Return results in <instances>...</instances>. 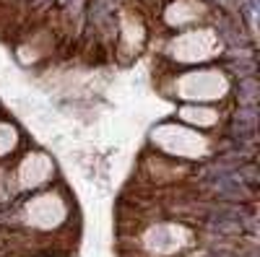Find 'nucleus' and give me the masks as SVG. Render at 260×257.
<instances>
[{
    "mask_svg": "<svg viewBox=\"0 0 260 257\" xmlns=\"http://www.w3.org/2000/svg\"><path fill=\"white\" fill-rule=\"evenodd\" d=\"M232 91V81L221 68H192L172 81V94L187 104H213Z\"/></svg>",
    "mask_w": 260,
    "mask_h": 257,
    "instance_id": "obj_3",
    "label": "nucleus"
},
{
    "mask_svg": "<svg viewBox=\"0 0 260 257\" xmlns=\"http://www.w3.org/2000/svg\"><path fill=\"white\" fill-rule=\"evenodd\" d=\"M224 50V42L219 36V31H213L208 26H192L185 29L180 34H175L167 42V57L182 62V65H201L213 57H219Z\"/></svg>",
    "mask_w": 260,
    "mask_h": 257,
    "instance_id": "obj_5",
    "label": "nucleus"
},
{
    "mask_svg": "<svg viewBox=\"0 0 260 257\" xmlns=\"http://www.w3.org/2000/svg\"><path fill=\"white\" fill-rule=\"evenodd\" d=\"M18 140H21L18 127L13 122H8V120H0V159L11 156L18 148Z\"/></svg>",
    "mask_w": 260,
    "mask_h": 257,
    "instance_id": "obj_10",
    "label": "nucleus"
},
{
    "mask_svg": "<svg viewBox=\"0 0 260 257\" xmlns=\"http://www.w3.org/2000/svg\"><path fill=\"white\" fill-rule=\"evenodd\" d=\"M120 45H117V52L120 57L127 62V60H133L143 45H146V24L141 21V16L136 11H122L120 13Z\"/></svg>",
    "mask_w": 260,
    "mask_h": 257,
    "instance_id": "obj_7",
    "label": "nucleus"
},
{
    "mask_svg": "<svg viewBox=\"0 0 260 257\" xmlns=\"http://www.w3.org/2000/svg\"><path fill=\"white\" fill-rule=\"evenodd\" d=\"M151 143L156 145V151L167 159L175 161H201L211 156L213 140L203 135L195 127H187L182 122H161L151 130Z\"/></svg>",
    "mask_w": 260,
    "mask_h": 257,
    "instance_id": "obj_1",
    "label": "nucleus"
},
{
    "mask_svg": "<svg viewBox=\"0 0 260 257\" xmlns=\"http://www.w3.org/2000/svg\"><path fill=\"white\" fill-rule=\"evenodd\" d=\"M16 192H37L47 187L55 177V161L45 151H29L18 159L11 171Z\"/></svg>",
    "mask_w": 260,
    "mask_h": 257,
    "instance_id": "obj_6",
    "label": "nucleus"
},
{
    "mask_svg": "<svg viewBox=\"0 0 260 257\" xmlns=\"http://www.w3.org/2000/svg\"><path fill=\"white\" fill-rule=\"evenodd\" d=\"M13 192H16V187H13V177H11V169L0 166V203L11 200V195H13Z\"/></svg>",
    "mask_w": 260,
    "mask_h": 257,
    "instance_id": "obj_11",
    "label": "nucleus"
},
{
    "mask_svg": "<svg viewBox=\"0 0 260 257\" xmlns=\"http://www.w3.org/2000/svg\"><path fill=\"white\" fill-rule=\"evenodd\" d=\"M68 216L71 203L57 190H37L18 208V221L29 231H57Z\"/></svg>",
    "mask_w": 260,
    "mask_h": 257,
    "instance_id": "obj_4",
    "label": "nucleus"
},
{
    "mask_svg": "<svg viewBox=\"0 0 260 257\" xmlns=\"http://www.w3.org/2000/svg\"><path fill=\"white\" fill-rule=\"evenodd\" d=\"M177 120L187 127H195V130H208V127L219 125L221 115L211 104H182L177 109Z\"/></svg>",
    "mask_w": 260,
    "mask_h": 257,
    "instance_id": "obj_9",
    "label": "nucleus"
},
{
    "mask_svg": "<svg viewBox=\"0 0 260 257\" xmlns=\"http://www.w3.org/2000/svg\"><path fill=\"white\" fill-rule=\"evenodd\" d=\"M206 16V6L201 0H172V3L164 8L161 18L169 29H182L190 26L195 21H201Z\"/></svg>",
    "mask_w": 260,
    "mask_h": 257,
    "instance_id": "obj_8",
    "label": "nucleus"
},
{
    "mask_svg": "<svg viewBox=\"0 0 260 257\" xmlns=\"http://www.w3.org/2000/svg\"><path fill=\"white\" fill-rule=\"evenodd\" d=\"M195 242L198 234L182 221H156L148 224L138 237L136 244L146 257H177L187 252Z\"/></svg>",
    "mask_w": 260,
    "mask_h": 257,
    "instance_id": "obj_2",
    "label": "nucleus"
}]
</instances>
